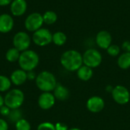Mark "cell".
Returning a JSON list of instances; mask_svg holds the SVG:
<instances>
[{
    "label": "cell",
    "instance_id": "1",
    "mask_svg": "<svg viewBox=\"0 0 130 130\" xmlns=\"http://www.w3.org/2000/svg\"><path fill=\"white\" fill-rule=\"evenodd\" d=\"M60 63L67 71L75 72L83 65L82 55L75 50H66L60 57Z\"/></svg>",
    "mask_w": 130,
    "mask_h": 130
},
{
    "label": "cell",
    "instance_id": "2",
    "mask_svg": "<svg viewBox=\"0 0 130 130\" xmlns=\"http://www.w3.org/2000/svg\"><path fill=\"white\" fill-rule=\"evenodd\" d=\"M18 62L20 68L27 72L30 71H33L38 66L40 58L38 54L35 51L28 49L27 50L21 52L20 57Z\"/></svg>",
    "mask_w": 130,
    "mask_h": 130
},
{
    "label": "cell",
    "instance_id": "3",
    "mask_svg": "<svg viewBox=\"0 0 130 130\" xmlns=\"http://www.w3.org/2000/svg\"><path fill=\"white\" fill-rule=\"evenodd\" d=\"M35 80L37 87L43 92H51L57 85L55 75L48 71L40 72Z\"/></svg>",
    "mask_w": 130,
    "mask_h": 130
},
{
    "label": "cell",
    "instance_id": "4",
    "mask_svg": "<svg viewBox=\"0 0 130 130\" xmlns=\"http://www.w3.org/2000/svg\"><path fill=\"white\" fill-rule=\"evenodd\" d=\"M5 105L11 110L20 108L24 101V94L23 91L18 88L10 90L4 97Z\"/></svg>",
    "mask_w": 130,
    "mask_h": 130
},
{
    "label": "cell",
    "instance_id": "5",
    "mask_svg": "<svg viewBox=\"0 0 130 130\" xmlns=\"http://www.w3.org/2000/svg\"><path fill=\"white\" fill-rule=\"evenodd\" d=\"M83 64L91 69L97 68L102 62V55L96 49H88L82 55Z\"/></svg>",
    "mask_w": 130,
    "mask_h": 130
},
{
    "label": "cell",
    "instance_id": "6",
    "mask_svg": "<svg viewBox=\"0 0 130 130\" xmlns=\"http://www.w3.org/2000/svg\"><path fill=\"white\" fill-rule=\"evenodd\" d=\"M32 41L38 46H45L52 43L53 34L46 28L41 27L33 33Z\"/></svg>",
    "mask_w": 130,
    "mask_h": 130
},
{
    "label": "cell",
    "instance_id": "7",
    "mask_svg": "<svg viewBox=\"0 0 130 130\" xmlns=\"http://www.w3.org/2000/svg\"><path fill=\"white\" fill-rule=\"evenodd\" d=\"M43 14L39 12H33L30 14L24 20L25 29L29 32H35L40 29L43 24Z\"/></svg>",
    "mask_w": 130,
    "mask_h": 130
},
{
    "label": "cell",
    "instance_id": "8",
    "mask_svg": "<svg viewBox=\"0 0 130 130\" xmlns=\"http://www.w3.org/2000/svg\"><path fill=\"white\" fill-rule=\"evenodd\" d=\"M32 39L27 32L18 31L13 37V46L20 52H23L29 49Z\"/></svg>",
    "mask_w": 130,
    "mask_h": 130
},
{
    "label": "cell",
    "instance_id": "9",
    "mask_svg": "<svg viewBox=\"0 0 130 130\" xmlns=\"http://www.w3.org/2000/svg\"><path fill=\"white\" fill-rule=\"evenodd\" d=\"M113 99L116 103L120 105L127 104L130 100V93L129 90L123 85H117L111 91Z\"/></svg>",
    "mask_w": 130,
    "mask_h": 130
},
{
    "label": "cell",
    "instance_id": "10",
    "mask_svg": "<svg viewBox=\"0 0 130 130\" xmlns=\"http://www.w3.org/2000/svg\"><path fill=\"white\" fill-rule=\"evenodd\" d=\"M105 106V102L104 99L99 96H93L90 98L86 104L88 110L94 113H97L103 110Z\"/></svg>",
    "mask_w": 130,
    "mask_h": 130
},
{
    "label": "cell",
    "instance_id": "11",
    "mask_svg": "<svg viewBox=\"0 0 130 130\" xmlns=\"http://www.w3.org/2000/svg\"><path fill=\"white\" fill-rule=\"evenodd\" d=\"M95 41L100 48L107 50L112 44V36L107 30H101L97 34Z\"/></svg>",
    "mask_w": 130,
    "mask_h": 130
},
{
    "label": "cell",
    "instance_id": "12",
    "mask_svg": "<svg viewBox=\"0 0 130 130\" xmlns=\"http://www.w3.org/2000/svg\"><path fill=\"white\" fill-rule=\"evenodd\" d=\"M56 102V98L51 92H43L38 98V105L43 110L52 108Z\"/></svg>",
    "mask_w": 130,
    "mask_h": 130
},
{
    "label": "cell",
    "instance_id": "13",
    "mask_svg": "<svg viewBox=\"0 0 130 130\" xmlns=\"http://www.w3.org/2000/svg\"><path fill=\"white\" fill-rule=\"evenodd\" d=\"M27 3L26 0H13L10 4V11L13 16H22L27 11Z\"/></svg>",
    "mask_w": 130,
    "mask_h": 130
},
{
    "label": "cell",
    "instance_id": "14",
    "mask_svg": "<svg viewBox=\"0 0 130 130\" xmlns=\"http://www.w3.org/2000/svg\"><path fill=\"white\" fill-rule=\"evenodd\" d=\"M14 25V21L11 14L7 13L0 14V33H9L13 29Z\"/></svg>",
    "mask_w": 130,
    "mask_h": 130
},
{
    "label": "cell",
    "instance_id": "15",
    "mask_svg": "<svg viewBox=\"0 0 130 130\" xmlns=\"http://www.w3.org/2000/svg\"><path fill=\"white\" fill-rule=\"evenodd\" d=\"M10 79L12 84L14 85H21L27 80V72L24 71L23 69H16L14 70L10 76Z\"/></svg>",
    "mask_w": 130,
    "mask_h": 130
},
{
    "label": "cell",
    "instance_id": "16",
    "mask_svg": "<svg viewBox=\"0 0 130 130\" xmlns=\"http://www.w3.org/2000/svg\"><path fill=\"white\" fill-rule=\"evenodd\" d=\"M53 91H54L53 95H54L55 98L59 101H64L69 98V89L62 85H57L56 86L55 89L53 90Z\"/></svg>",
    "mask_w": 130,
    "mask_h": 130
},
{
    "label": "cell",
    "instance_id": "17",
    "mask_svg": "<svg viewBox=\"0 0 130 130\" xmlns=\"http://www.w3.org/2000/svg\"><path fill=\"white\" fill-rule=\"evenodd\" d=\"M93 69L87 66H82L78 70H77V75L78 78L82 81L87 82L90 80L93 76Z\"/></svg>",
    "mask_w": 130,
    "mask_h": 130
},
{
    "label": "cell",
    "instance_id": "18",
    "mask_svg": "<svg viewBox=\"0 0 130 130\" xmlns=\"http://www.w3.org/2000/svg\"><path fill=\"white\" fill-rule=\"evenodd\" d=\"M117 64L122 69H128L130 68V53L124 52L122 53L118 57Z\"/></svg>",
    "mask_w": 130,
    "mask_h": 130
},
{
    "label": "cell",
    "instance_id": "19",
    "mask_svg": "<svg viewBox=\"0 0 130 130\" xmlns=\"http://www.w3.org/2000/svg\"><path fill=\"white\" fill-rule=\"evenodd\" d=\"M20 54H21V52L19 50H18L14 47H12L7 50L5 53V59L9 62H15L18 61Z\"/></svg>",
    "mask_w": 130,
    "mask_h": 130
},
{
    "label": "cell",
    "instance_id": "20",
    "mask_svg": "<svg viewBox=\"0 0 130 130\" xmlns=\"http://www.w3.org/2000/svg\"><path fill=\"white\" fill-rule=\"evenodd\" d=\"M67 40V37L65 33L62 31H57L53 34V40L52 42L56 46H62L66 43Z\"/></svg>",
    "mask_w": 130,
    "mask_h": 130
},
{
    "label": "cell",
    "instance_id": "21",
    "mask_svg": "<svg viewBox=\"0 0 130 130\" xmlns=\"http://www.w3.org/2000/svg\"><path fill=\"white\" fill-rule=\"evenodd\" d=\"M57 18H58L57 14L53 11H46L43 14V23L47 25H51L56 23V21H57Z\"/></svg>",
    "mask_w": 130,
    "mask_h": 130
},
{
    "label": "cell",
    "instance_id": "22",
    "mask_svg": "<svg viewBox=\"0 0 130 130\" xmlns=\"http://www.w3.org/2000/svg\"><path fill=\"white\" fill-rule=\"evenodd\" d=\"M7 117L10 122L14 123L15 124L18 120L22 119V112L19 108L12 109V110H11L10 113Z\"/></svg>",
    "mask_w": 130,
    "mask_h": 130
},
{
    "label": "cell",
    "instance_id": "23",
    "mask_svg": "<svg viewBox=\"0 0 130 130\" xmlns=\"http://www.w3.org/2000/svg\"><path fill=\"white\" fill-rule=\"evenodd\" d=\"M11 85V79L8 77L0 75V92H5L10 89Z\"/></svg>",
    "mask_w": 130,
    "mask_h": 130
},
{
    "label": "cell",
    "instance_id": "24",
    "mask_svg": "<svg viewBox=\"0 0 130 130\" xmlns=\"http://www.w3.org/2000/svg\"><path fill=\"white\" fill-rule=\"evenodd\" d=\"M15 129L16 130H30L31 126L27 120L22 118L15 123Z\"/></svg>",
    "mask_w": 130,
    "mask_h": 130
},
{
    "label": "cell",
    "instance_id": "25",
    "mask_svg": "<svg viewBox=\"0 0 130 130\" xmlns=\"http://www.w3.org/2000/svg\"><path fill=\"white\" fill-rule=\"evenodd\" d=\"M107 52L110 56H117L120 53V48L116 44H111L107 49Z\"/></svg>",
    "mask_w": 130,
    "mask_h": 130
},
{
    "label": "cell",
    "instance_id": "26",
    "mask_svg": "<svg viewBox=\"0 0 130 130\" xmlns=\"http://www.w3.org/2000/svg\"><path fill=\"white\" fill-rule=\"evenodd\" d=\"M37 130H56L55 125L50 122H43L39 124Z\"/></svg>",
    "mask_w": 130,
    "mask_h": 130
},
{
    "label": "cell",
    "instance_id": "27",
    "mask_svg": "<svg viewBox=\"0 0 130 130\" xmlns=\"http://www.w3.org/2000/svg\"><path fill=\"white\" fill-rule=\"evenodd\" d=\"M10 111H11V109L8 107L5 106V105L2 106L0 108V113L3 117H8L9 115V113H10Z\"/></svg>",
    "mask_w": 130,
    "mask_h": 130
},
{
    "label": "cell",
    "instance_id": "28",
    "mask_svg": "<svg viewBox=\"0 0 130 130\" xmlns=\"http://www.w3.org/2000/svg\"><path fill=\"white\" fill-rule=\"evenodd\" d=\"M55 129L56 130H68L69 126L63 123H56L55 124Z\"/></svg>",
    "mask_w": 130,
    "mask_h": 130
},
{
    "label": "cell",
    "instance_id": "29",
    "mask_svg": "<svg viewBox=\"0 0 130 130\" xmlns=\"http://www.w3.org/2000/svg\"><path fill=\"white\" fill-rule=\"evenodd\" d=\"M122 49L124 52L130 53V40H126L122 44Z\"/></svg>",
    "mask_w": 130,
    "mask_h": 130
},
{
    "label": "cell",
    "instance_id": "30",
    "mask_svg": "<svg viewBox=\"0 0 130 130\" xmlns=\"http://www.w3.org/2000/svg\"><path fill=\"white\" fill-rule=\"evenodd\" d=\"M8 125L7 122L4 120L0 118V130H8Z\"/></svg>",
    "mask_w": 130,
    "mask_h": 130
},
{
    "label": "cell",
    "instance_id": "31",
    "mask_svg": "<svg viewBox=\"0 0 130 130\" xmlns=\"http://www.w3.org/2000/svg\"><path fill=\"white\" fill-rule=\"evenodd\" d=\"M27 79H28V80H34V79H36V78H37L36 74L34 73V71L27 72Z\"/></svg>",
    "mask_w": 130,
    "mask_h": 130
},
{
    "label": "cell",
    "instance_id": "32",
    "mask_svg": "<svg viewBox=\"0 0 130 130\" xmlns=\"http://www.w3.org/2000/svg\"><path fill=\"white\" fill-rule=\"evenodd\" d=\"M13 0H0V6L1 7H4V6H7V5H10V4L11 3Z\"/></svg>",
    "mask_w": 130,
    "mask_h": 130
},
{
    "label": "cell",
    "instance_id": "33",
    "mask_svg": "<svg viewBox=\"0 0 130 130\" xmlns=\"http://www.w3.org/2000/svg\"><path fill=\"white\" fill-rule=\"evenodd\" d=\"M5 105V100H4V98L0 94V108Z\"/></svg>",
    "mask_w": 130,
    "mask_h": 130
},
{
    "label": "cell",
    "instance_id": "34",
    "mask_svg": "<svg viewBox=\"0 0 130 130\" xmlns=\"http://www.w3.org/2000/svg\"><path fill=\"white\" fill-rule=\"evenodd\" d=\"M68 130H82V129H78V128H70V129H69Z\"/></svg>",
    "mask_w": 130,
    "mask_h": 130
}]
</instances>
